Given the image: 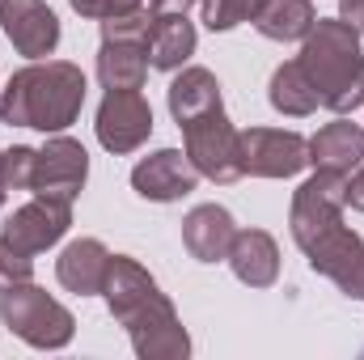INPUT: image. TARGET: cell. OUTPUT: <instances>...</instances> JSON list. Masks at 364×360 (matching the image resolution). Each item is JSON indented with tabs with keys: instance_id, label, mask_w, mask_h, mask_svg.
Instances as JSON below:
<instances>
[{
	"instance_id": "cell-30",
	"label": "cell",
	"mask_w": 364,
	"mask_h": 360,
	"mask_svg": "<svg viewBox=\"0 0 364 360\" xmlns=\"http://www.w3.org/2000/svg\"><path fill=\"white\" fill-rule=\"evenodd\" d=\"M339 17H343L352 30L364 34V0H339Z\"/></svg>"
},
{
	"instance_id": "cell-28",
	"label": "cell",
	"mask_w": 364,
	"mask_h": 360,
	"mask_svg": "<svg viewBox=\"0 0 364 360\" xmlns=\"http://www.w3.org/2000/svg\"><path fill=\"white\" fill-rule=\"evenodd\" d=\"M73 13L90 17V21H106V17H119V13H136V9H149V0H68Z\"/></svg>"
},
{
	"instance_id": "cell-8",
	"label": "cell",
	"mask_w": 364,
	"mask_h": 360,
	"mask_svg": "<svg viewBox=\"0 0 364 360\" xmlns=\"http://www.w3.org/2000/svg\"><path fill=\"white\" fill-rule=\"evenodd\" d=\"M90 179V153L81 140L55 132L43 149H38V170H34V195L43 199H60V203H77V195L85 191Z\"/></svg>"
},
{
	"instance_id": "cell-7",
	"label": "cell",
	"mask_w": 364,
	"mask_h": 360,
	"mask_svg": "<svg viewBox=\"0 0 364 360\" xmlns=\"http://www.w3.org/2000/svg\"><path fill=\"white\" fill-rule=\"evenodd\" d=\"M309 166V140L284 127H246L242 132V170L250 179H296Z\"/></svg>"
},
{
	"instance_id": "cell-10",
	"label": "cell",
	"mask_w": 364,
	"mask_h": 360,
	"mask_svg": "<svg viewBox=\"0 0 364 360\" xmlns=\"http://www.w3.org/2000/svg\"><path fill=\"white\" fill-rule=\"evenodd\" d=\"M68 225H73V203L34 195L30 203H21V208L0 225V238H4L9 246H17V250H26V255L38 259L43 250H51V246L64 242Z\"/></svg>"
},
{
	"instance_id": "cell-2",
	"label": "cell",
	"mask_w": 364,
	"mask_h": 360,
	"mask_svg": "<svg viewBox=\"0 0 364 360\" xmlns=\"http://www.w3.org/2000/svg\"><path fill=\"white\" fill-rule=\"evenodd\" d=\"M301 68L318 93V106L331 115H352L364 106V47L360 30L343 17H318L314 30L301 38Z\"/></svg>"
},
{
	"instance_id": "cell-13",
	"label": "cell",
	"mask_w": 364,
	"mask_h": 360,
	"mask_svg": "<svg viewBox=\"0 0 364 360\" xmlns=\"http://www.w3.org/2000/svg\"><path fill=\"white\" fill-rule=\"evenodd\" d=\"M199 186V170L182 149H157L132 166V191L149 203H178Z\"/></svg>"
},
{
	"instance_id": "cell-25",
	"label": "cell",
	"mask_w": 364,
	"mask_h": 360,
	"mask_svg": "<svg viewBox=\"0 0 364 360\" xmlns=\"http://www.w3.org/2000/svg\"><path fill=\"white\" fill-rule=\"evenodd\" d=\"M34 170H38V149L13 144V149L0 153V182H4V191H30L34 186Z\"/></svg>"
},
{
	"instance_id": "cell-11",
	"label": "cell",
	"mask_w": 364,
	"mask_h": 360,
	"mask_svg": "<svg viewBox=\"0 0 364 360\" xmlns=\"http://www.w3.org/2000/svg\"><path fill=\"white\" fill-rule=\"evenodd\" d=\"M0 30L26 60H47L60 47V17L47 0H0Z\"/></svg>"
},
{
	"instance_id": "cell-15",
	"label": "cell",
	"mask_w": 364,
	"mask_h": 360,
	"mask_svg": "<svg viewBox=\"0 0 364 360\" xmlns=\"http://www.w3.org/2000/svg\"><path fill=\"white\" fill-rule=\"evenodd\" d=\"M233 233H237V221L220 203H195L182 216V246L195 263H220L233 246Z\"/></svg>"
},
{
	"instance_id": "cell-22",
	"label": "cell",
	"mask_w": 364,
	"mask_h": 360,
	"mask_svg": "<svg viewBox=\"0 0 364 360\" xmlns=\"http://www.w3.org/2000/svg\"><path fill=\"white\" fill-rule=\"evenodd\" d=\"M267 102H272L275 115H288V119H309L318 110V93L309 85L301 60H284L272 73V85H267Z\"/></svg>"
},
{
	"instance_id": "cell-1",
	"label": "cell",
	"mask_w": 364,
	"mask_h": 360,
	"mask_svg": "<svg viewBox=\"0 0 364 360\" xmlns=\"http://www.w3.org/2000/svg\"><path fill=\"white\" fill-rule=\"evenodd\" d=\"M85 73L73 60H30L0 90V123L34 132H68L85 106Z\"/></svg>"
},
{
	"instance_id": "cell-16",
	"label": "cell",
	"mask_w": 364,
	"mask_h": 360,
	"mask_svg": "<svg viewBox=\"0 0 364 360\" xmlns=\"http://www.w3.org/2000/svg\"><path fill=\"white\" fill-rule=\"evenodd\" d=\"M225 263L246 288H272L279 280V246L267 229H237Z\"/></svg>"
},
{
	"instance_id": "cell-21",
	"label": "cell",
	"mask_w": 364,
	"mask_h": 360,
	"mask_svg": "<svg viewBox=\"0 0 364 360\" xmlns=\"http://www.w3.org/2000/svg\"><path fill=\"white\" fill-rule=\"evenodd\" d=\"M166 102H170V115H174L178 127H186L191 119H199V115H208V110H216V106H225V102H220V81H216V73L195 68V64L174 73Z\"/></svg>"
},
{
	"instance_id": "cell-18",
	"label": "cell",
	"mask_w": 364,
	"mask_h": 360,
	"mask_svg": "<svg viewBox=\"0 0 364 360\" xmlns=\"http://www.w3.org/2000/svg\"><path fill=\"white\" fill-rule=\"evenodd\" d=\"M360 162H364V127L352 123L348 115H339L335 123H326L309 136V166L314 170L352 174Z\"/></svg>"
},
{
	"instance_id": "cell-26",
	"label": "cell",
	"mask_w": 364,
	"mask_h": 360,
	"mask_svg": "<svg viewBox=\"0 0 364 360\" xmlns=\"http://www.w3.org/2000/svg\"><path fill=\"white\" fill-rule=\"evenodd\" d=\"M97 26H102V38H119V43H149V30H153V9L119 13V17H106V21H97Z\"/></svg>"
},
{
	"instance_id": "cell-23",
	"label": "cell",
	"mask_w": 364,
	"mask_h": 360,
	"mask_svg": "<svg viewBox=\"0 0 364 360\" xmlns=\"http://www.w3.org/2000/svg\"><path fill=\"white\" fill-rule=\"evenodd\" d=\"M314 0H267L263 13L255 17V30L272 43H301L314 30Z\"/></svg>"
},
{
	"instance_id": "cell-17",
	"label": "cell",
	"mask_w": 364,
	"mask_h": 360,
	"mask_svg": "<svg viewBox=\"0 0 364 360\" xmlns=\"http://www.w3.org/2000/svg\"><path fill=\"white\" fill-rule=\"evenodd\" d=\"M106 268H110V250L97 238H77L60 250L55 259V280L60 288L77 292V297H97L106 284Z\"/></svg>"
},
{
	"instance_id": "cell-19",
	"label": "cell",
	"mask_w": 364,
	"mask_h": 360,
	"mask_svg": "<svg viewBox=\"0 0 364 360\" xmlns=\"http://www.w3.org/2000/svg\"><path fill=\"white\" fill-rule=\"evenodd\" d=\"M199 47V30L186 13H153L149 30V68L157 73H178Z\"/></svg>"
},
{
	"instance_id": "cell-6",
	"label": "cell",
	"mask_w": 364,
	"mask_h": 360,
	"mask_svg": "<svg viewBox=\"0 0 364 360\" xmlns=\"http://www.w3.org/2000/svg\"><path fill=\"white\" fill-rule=\"evenodd\" d=\"M93 132H97V144L114 157H127L136 149L149 144L153 136V106L140 90H106L102 106H97V119H93Z\"/></svg>"
},
{
	"instance_id": "cell-3",
	"label": "cell",
	"mask_w": 364,
	"mask_h": 360,
	"mask_svg": "<svg viewBox=\"0 0 364 360\" xmlns=\"http://www.w3.org/2000/svg\"><path fill=\"white\" fill-rule=\"evenodd\" d=\"M0 322L30 348L38 352H60L73 344L77 335V318L64 301H55L47 288H38L34 280L21 284H4L0 292Z\"/></svg>"
},
{
	"instance_id": "cell-9",
	"label": "cell",
	"mask_w": 364,
	"mask_h": 360,
	"mask_svg": "<svg viewBox=\"0 0 364 360\" xmlns=\"http://www.w3.org/2000/svg\"><path fill=\"white\" fill-rule=\"evenodd\" d=\"M127 339H132V352L140 360H186L191 356V335L182 327L174 301L161 292L153 305H144L132 322H123Z\"/></svg>"
},
{
	"instance_id": "cell-27",
	"label": "cell",
	"mask_w": 364,
	"mask_h": 360,
	"mask_svg": "<svg viewBox=\"0 0 364 360\" xmlns=\"http://www.w3.org/2000/svg\"><path fill=\"white\" fill-rule=\"evenodd\" d=\"M21 280H34V255L9 246L0 238V284H21Z\"/></svg>"
},
{
	"instance_id": "cell-14",
	"label": "cell",
	"mask_w": 364,
	"mask_h": 360,
	"mask_svg": "<svg viewBox=\"0 0 364 360\" xmlns=\"http://www.w3.org/2000/svg\"><path fill=\"white\" fill-rule=\"evenodd\" d=\"M102 297H106L110 318L123 327V322H132L144 305H153V301L161 297V284L153 280V271L144 268V263H136L132 255H110Z\"/></svg>"
},
{
	"instance_id": "cell-4",
	"label": "cell",
	"mask_w": 364,
	"mask_h": 360,
	"mask_svg": "<svg viewBox=\"0 0 364 360\" xmlns=\"http://www.w3.org/2000/svg\"><path fill=\"white\" fill-rule=\"evenodd\" d=\"M182 153L191 157L199 179L208 182L229 186V182L246 179V170H242V132L233 127L225 106H216V110H208V115H199L182 127Z\"/></svg>"
},
{
	"instance_id": "cell-20",
	"label": "cell",
	"mask_w": 364,
	"mask_h": 360,
	"mask_svg": "<svg viewBox=\"0 0 364 360\" xmlns=\"http://www.w3.org/2000/svg\"><path fill=\"white\" fill-rule=\"evenodd\" d=\"M149 81V43L102 38L97 47V85L102 90H144Z\"/></svg>"
},
{
	"instance_id": "cell-31",
	"label": "cell",
	"mask_w": 364,
	"mask_h": 360,
	"mask_svg": "<svg viewBox=\"0 0 364 360\" xmlns=\"http://www.w3.org/2000/svg\"><path fill=\"white\" fill-rule=\"evenodd\" d=\"M191 4H203V0H149L153 13H186Z\"/></svg>"
},
{
	"instance_id": "cell-29",
	"label": "cell",
	"mask_w": 364,
	"mask_h": 360,
	"mask_svg": "<svg viewBox=\"0 0 364 360\" xmlns=\"http://www.w3.org/2000/svg\"><path fill=\"white\" fill-rule=\"evenodd\" d=\"M348 208H356V212H364V162L348 174Z\"/></svg>"
},
{
	"instance_id": "cell-32",
	"label": "cell",
	"mask_w": 364,
	"mask_h": 360,
	"mask_svg": "<svg viewBox=\"0 0 364 360\" xmlns=\"http://www.w3.org/2000/svg\"><path fill=\"white\" fill-rule=\"evenodd\" d=\"M0 153H4V149H0ZM4 195H9V191H4V182H0V208H4Z\"/></svg>"
},
{
	"instance_id": "cell-5",
	"label": "cell",
	"mask_w": 364,
	"mask_h": 360,
	"mask_svg": "<svg viewBox=\"0 0 364 360\" xmlns=\"http://www.w3.org/2000/svg\"><path fill=\"white\" fill-rule=\"evenodd\" d=\"M343 212H348V174L314 170L309 179L292 191V208H288V233L301 246V255L318 238H326L331 229H339Z\"/></svg>"
},
{
	"instance_id": "cell-24",
	"label": "cell",
	"mask_w": 364,
	"mask_h": 360,
	"mask_svg": "<svg viewBox=\"0 0 364 360\" xmlns=\"http://www.w3.org/2000/svg\"><path fill=\"white\" fill-rule=\"evenodd\" d=\"M267 0H203V26L212 34H225V30H237V26H255V17L263 13Z\"/></svg>"
},
{
	"instance_id": "cell-12",
	"label": "cell",
	"mask_w": 364,
	"mask_h": 360,
	"mask_svg": "<svg viewBox=\"0 0 364 360\" xmlns=\"http://www.w3.org/2000/svg\"><path fill=\"white\" fill-rule=\"evenodd\" d=\"M305 259H309V268L318 275H326L343 297L364 301V238L356 229H348V225L331 229L326 238H318L305 250Z\"/></svg>"
}]
</instances>
